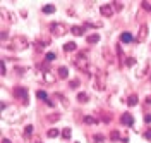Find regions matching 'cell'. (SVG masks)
<instances>
[{
  "label": "cell",
  "instance_id": "1",
  "mask_svg": "<svg viewBox=\"0 0 151 143\" xmlns=\"http://www.w3.org/2000/svg\"><path fill=\"white\" fill-rule=\"evenodd\" d=\"M74 66L81 71V73H89L91 69H89V59L86 57L84 52H81L77 57L74 59Z\"/></svg>",
  "mask_w": 151,
  "mask_h": 143
},
{
  "label": "cell",
  "instance_id": "2",
  "mask_svg": "<svg viewBox=\"0 0 151 143\" xmlns=\"http://www.w3.org/2000/svg\"><path fill=\"white\" fill-rule=\"evenodd\" d=\"M14 97H17L19 100H22V102H24V105L29 102L28 90H26L24 86H16V88H14Z\"/></svg>",
  "mask_w": 151,
  "mask_h": 143
},
{
  "label": "cell",
  "instance_id": "3",
  "mask_svg": "<svg viewBox=\"0 0 151 143\" xmlns=\"http://www.w3.org/2000/svg\"><path fill=\"white\" fill-rule=\"evenodd\" d=\"M106 86V78L101 73H94V88L96 90H105Z\"/></svg>",
  "mask_w": 151,
  "mask_h": 143
},
{
  "label": "cell",
  "instance_id": "4",
  "mask_svg": "<svg viewBox=\"0 0 151 143\" xmlns=\"http://www.w3.org/2000/svg\"><path fill=\"white\" fill-rule=\"evenodd\" d=\"M10 43L14 45V48H17V50H24V48H28V40L24 38V36H14Z\"/></svg>",
  "mask_w": 151,
  "mask_h": 143
},
{
  "label": "cell",
  "instance_id": "5",
  "mask_svg": "<svg viewBox=\"0 0 151 143\" xmlns=\"http://www.w3.org/2000/svg\"><path fill=\"white\" fill-rule=\"evenodd\" d=\"M50 29H52V33H53L55 36H62V35L65 33V26H64L62 23H53V24L50 26Z\"/></svg>",
  "mask_w": 151,
  "mask_h": 143
},
{
  "label": "cell",
  "instance_id": "6",
  "mask_svg": "<svg viewBox=\"0 0 151 143\" xmlns=\"http://www.w3.org/2000/svg\"><path fill=\"white\" fill-rule=\"evenodd\" d=\"M146 35H148V24H141L139 26V33H137V36H136V41L137 43H141L146 40Z\"/></svg>",
  "mask_w": 151,
  "mask_h": 143
},
{
  "label": "cell",
  "instance_id": "7",
  "mask_svg": "<svg viewBox=\"0 0 151 143\" xmlns=\"http://www.w3.org/2000/svg\"><path fill=\"white\" fill-rule=\"evenodd\" d=\"M100 12H101L103 17H112L113 12H115V9H113V5L106 4V5H101V7H100Z\"/></svg>",
  "mask_w": 151,
  "mask_h": 143
},
{
  "label": "cell",
  "instance_id": "8",
  "mask_svg": "<svg viewBox=\"0 0 151 143\" xmlns=\"http://www.w3.org/2000/svg\"><path fill=\"white\" fill-rule=\"evenodd\" d=\"M120 123L125 124V126H134V117H132L131 114H124L122 117H120Z\"/></svg>",
  "mask_w": 151,
  "mask_h": 143
},
{
  "label": "cell",
  "instance_id": "9",
  "mask_svg": "<svg viewBox=\"0 0 151 143\" xmlns=\"http://www.w3.org/2000/svg\"><path fill=\"white\" fill-rule=\"evenodd\" d=\"M120 41H122V43H131V41H136V40H134V36H132L129 31H125V33L120 35Z\"/></svg>",
  "mask_w": 151,
  "mask_h": 143
},
{
  "label": "cell",
  "instance_id": "10",
  "mask_svg": "<svg viewBox=\"0 0 151 143\" xmlns=\"http://www.w3.org/2000/svg\"><path fill=\"white\" fill-rule=\"evenodd\" d=\"M70 33L76 35V36H81V35H84V28L83 26H72L70 28Z\"/></svg>",
  "mask_w": 151,
  "mask_h": 143
},
{
  "label": "cell",
  "instance_id": "11",
  "mask_svg": "<svg viewBox=\"0 0 151 143\" xmlns=\"http://www.w3.org/2000/svg\"><path fill=\"white\" fill-rule=\"evenodd\" d=\"M43 78H45V81H47V83H55V79H57L50 71H45V73H43Z\"/></svg>",
  "mask_w": 151,
  "mask_h": 143
},
{
  "label": "cell",
  "instance_id": "12",
  "mask_svg": "<svg viewBox=\"0 0 151 143\" xmlns=\"http://www.w3.org/2000/svg\"><path fill=\"white\" fill-rule=\"evenodd\" d=\"M76 48H77V45H76L74 41H67L65 45H64V50L65 52H74Z\"/></svg>",
  "mask_w": 151,
  "mask_h": 143
},
{
  "label": "cell",
  "instance_id": "13",
  "mask_svg": "<svg viewBox=\"0 0 151 143\" xmlns=\"http://www.w3.org/2000/svg\"><path fill=\"white\" fill-rule=\"evenodd\" d=\"M67 76H69V69L65 66L58 67V78H67Z\"/></svg>",
  "mask_w": 151,
  "mask_h": 143
},
{
  "label": "cell",
  "instance_id": "14",
  "mask_svg": "<svg viewBox=\"0 0 151 143\" xmlns=\"http://www.w3.org/2000/svg\"><path fill=\"white\" fill-rule=\"evenodd\" d=\"M88 98H89L88 93H83V91H81V93H77V102H81V104H86V102H88Z\"/></svg>",
  "mask_w": 151,
  "mask_h": 143
},
{
  "label": "cell",
  "instance_id": "15",
  "mask_svg": "<svg viewBox=\"0 0 151 143\" xmlns=\"http://www.w3.org/2000/svg\"><path fill=\"white\" fill-rule=\"evenodd\" d=\"M100 41V35H91V36H88V43H98Z\"/></svg>",
  "mask_w": 151,
  "mask_h": 143
},
{
  "label": "cell",
  "instance_id": "16",
  "mask_svg": "<svg viewBox=\"0 0 151 143\" xmlns=\"http://www.w3.org/2000/svg\"><path fill=\"white\" fill-rule=\"evenodd\" d=\"M36 97H38V98H41V100H45V102L48 100L47 91H43V90H38V91H36Z\"/></svg>",
  "mask_w": 151,
  "mask_h": 143
},
{
  "label": "cell",
  "instance_id": "17",
  "mask_svg": "<svg viewBox=\"0 0 151 143\" xmlns=\"http://www.w3.org/2000/svg\"><path fill=\"white\" fill-rule=\"evenodd\" d=\"M136 104H137V95H131L129 98H127V105L132 107V105H136Z\"/></svg>",
  "mask_w": 151,
  "mask_h": 143
},
{
  "label": "cell",
  "instance_id": "18",
  "mask_svg": "<svg viewBox=\"0 0 151 143\" xmlns=\"http://www.w3.org/2000/svg\"><path fill=\"white\" fill-rule=\"evenodd\" d=\"M43 12H45V14H53V12H55V5H45V7H43Z\"/></svg>",
  "mask_w": 151,
  "mask_h": 143
},
{
  "label": "cell",
  "instance_id": "19",
  "mask_svg": "<svg viewBox=\"0 0 151 143\" xmlns=\"http://www.w3.org/2000/svg\"><path fill=\"white\" fill-rule=\"evenodd\" d=\"M110 140H112V142H119V140H120V133H119V131H112V133H110Z\"/></svg>",
  "mask_w": 151,
  "mask_h": 143
},
{
  "label": "cell",
  "instance_id": "20",
  "mask_svg": "<svg viewBox=\"0 0 151 143\" xmlns=\"http://www.w3.org/2000/svg\"><path fill=\"white\" fill-rule=\"evenodd\" d=\"M70 134H72L70 128H65V129L62 131V136H64V140H70Z\"/></svg>",
  "mask_w": 151,
  "mask_h": 143
},
{
  "label": "cell",
  "instance_id": "21",
  "mask_svg": "<svg viewBox=\"0 0 151 143\" xmlns=\"http://www.w3.org/2000/svg\"><path fill=\"white\" fill-rule=\"evenodd\" d=\"M55 59H57V55L53 54V52H48L47 55H45V60H47V62H53Z\"/></svg>",
  "mask_w": 151,
  "mask_h": 143
},
{
  "label": "cell",
  "instance_id": "22",
  "mask_svg": "<svg viewBox=\"0 0 151 143\" xmlns=\"http://www.w3.org/2000/svg\"><path fill=\"white\" fill-rule=\"evenodd\" d=\"M48 138H55V136H58V129H55V128H52V129H48Z\"/></svg>",
  "mask_w": 151,
  "mask_h": 143
},
{
  "label": "cell",
  "instance_id": "23",
  "mask_svg": "<svg viewBox=\"0 0 151 143\" xmlns=\"http://www.w3.org/2000/svg\"><path fill=\"white\" fill-rule=\"evenodd\" d=\"M84 123L86 124H96V119L91 117V115H84Z\"/></svg>",
  "mask_w": 151,
  "mask_h": 143
},
{
  "label": "cell",
  "instance_id": "24",
  "mask_svg": "<svg viewBox=\"0 0 151 143\" xmlns=\"http://www.w3.org/2000/svg\"><path fill=\"white\" fill-rule=\"evenodd\" d=\"M134 64H136V59H134V57H127V60H125V66L132 67Z\"/></svg>",
  "mask_w": 151,
  "mask_h": 143
},
{
  "label": "cell",
  "instance_id": "25",
  "mask_svg": "<svg viewBox=\"0 0 151 143\" xmlns=\"http://www.w3.org/2000/svg\"><path fill=\"white\" fill-rule=\"evenodd\" d=\"M47 119H48V121H52V123H55V121H58V119H60V114H53V115H48Z\"/></svg>",
  "mask_w": 151,
  "mask_h": 143
},
{
  "label": "cell",
  "instance_id": "26",
  "mask_svg": "<svg viewBox=\"0 0 151 143\" xmlns=\"http://www.w3.org/2000/svg\"><path fill=\"white\" fill-rule=\"evenodd\" d=\"M113 4V9H117V10H122L124 9V5L120 4V2H112Z\"/></svg>",
  "mask_w": 151,
  "mask_h": 143
},
{
  "label": "cell",
  "instance_id": "27",
  "mask_svg": "<svg viewBox=\"0 0 151 143\" xmlns=\"http://www.w3.org/2000/svg\"><path fill=\"white\" fill-rule=\"evenodd\" d=\"M101 140H103V136H101V134H94V136H93V143H100Z\"/></svg>",
  "mask_w": 151,
  "mask_h": 143
},
{
  "label": "cell",
  "instance_id": "28",
  "mask_svg": "<svg viewBox=\"0 0 151 143\" xmlns=\"http://www.w3.org/2000/svg\"><path fill=\"white\" fill-rule=\"evenodd\" d=\"M69 85H70V88H77V86H79V79H72Z\"/></svg>",
  "mask_w": 151,
  "mask_h": 143
},
{
  "label": "cell",
  "instance_id": "29",
  "mask_svg": "<svg viewBox=\"0 0 151 143\" xmlns=\"http://www.w3.org/2000/svg\"><path fill=\"white\" fill-rule=\"evenodd\" d=\"M31 133H33V126L29 124V126H26V134H28V136H29V134H31Z\"/></svg>",
  "mask_w": 151,
  "mask_h": 143
},
{
  "label": "cell",
  "instance_id": "30",
  "mask_svg": "<svg viewBox=\"0 0 151 143\" xmlns=\"http://www.w3.org/2000/svg\"><path fill=\"white\" fill-rule=\"evenodd\" d=\"M7 73V67H5V62L2 60V74H5Z\"/></svg>",
  "mask_w": 151,
  "mask_h": 143
},
{
  "label": "cell",
  "instance_id": "31",
  "mask_svg": "<svg viewBox=\"0 0 151 143\" xmlns=\"http://www.w3.org/2000/svg\"><path fill=\"white\" fill-rule=\"evenodd\" d=\"M144 138H146V140H151V129H150V131H146V133H144Z\"/></svg>",
  "mask_w": 151,
  "mask_h": 143
},
{
  "label": "cell",
  "instance_id": "32",
  "mask_svg": "<svg viewBox=\"0 0 151 143\" xmlns=\"http://www.w3.org/2000/svg\"><path fill=\"white\" fill-rule=\"evenodd\" d=\"M144 121H146V123H151V114H146V115H144Z\"/></svg>",
  "mask_w": 151,
  "mask_h": 143
},
{
  "label": "cell",
  "instance_id": "33",
  "mask_svg": "<svg viewBox=\"0 0 151 143\" xmlns=\"http://www.w3.org/2000/svg\"><path fill=\"white\" fill-rule=\"evenodd\" d=\"M47 105H52V107H53L55 104H53V100H50V98H48V100H47Z\"/></svg>",
  "mask_w": 151,
  "mask_h": 143
},
{
  "label": "cell",
  "instance_id": "34",
  "mask_svg": "<svg viewBox=\"0 0 151 143\" xmlns=\"http://www.w3.org/2000/svg\"><path fill=\"white\" fill-rule=\"evenodd\" d=\"M144 102H146V104H150V105H151V97H146V100H144Z\"/></svg>",
  "mask_w": 151,
  "mask_h": 143
},
{
  "label": "cell",
  "instance_id": "35",
  "mask_svg": "<svg viewBox=\"0 0 151 143\" xmlns=\"http://www.w3.org/2000/svg\"><path fill=\"white\" fill-rule=\"evenodd\" d=\"M2 143H12V142H10V140H7V138H4V140H2Z\"/></svg>",
  "mask_w": 151,
  "mask_h": 143
},
{
  "label": "cell",
  "instance_id": "36",
  "mask_svg": "<svg viewBox=\"0 0 151 143\" xmlns=\"http://www.w3.org/2000/svg\"><path fill=\"white\" fill-rule=\"evenodd\" d=\"M35 143H41V142H40V140H36V142H35Z\"/></svg>",
  "mask_w": 151,
  "mask_h": 143
}]
</instances>
